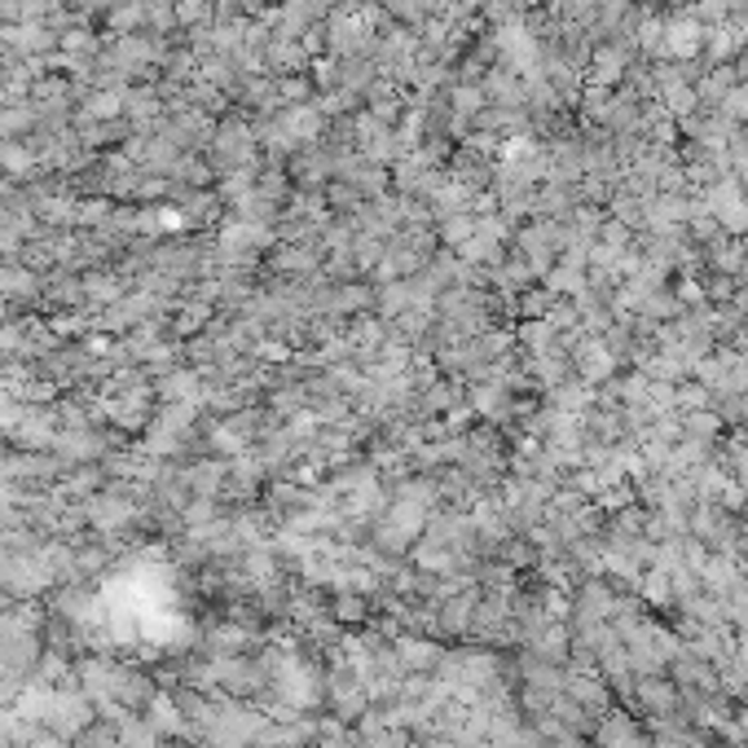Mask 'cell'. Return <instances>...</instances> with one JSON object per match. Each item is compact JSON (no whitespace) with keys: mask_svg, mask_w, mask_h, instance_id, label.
Listing matches in <instances>:
<instances>
[{"mask_svg":"<svg viewBox=\"0 0 748 748\" xmlns=\"http://www.w3.org/2000/svg\"><path fill=\"white\" fill-rule=\"evenodd\" d=\"M128 519H132V506H124V502H115V498L93 502V524H98V528H120Z\"/></svg>","mask_w":748,"mask_h":748,"instance_id":"cell-1","label":"cell"}]
</instances>
